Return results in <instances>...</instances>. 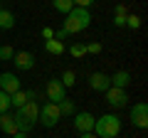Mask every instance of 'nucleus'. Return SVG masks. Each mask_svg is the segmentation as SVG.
Returning a JSON list of instances; mask_svg holds the SVG:
<instances>
[{"label": "nucleus", "instance_id": "dca6fc26", "mask_svg": "<svg viewBox=\"0 0 148 138\" xmlns=\"http://www.w3.org/2000/svg\"><path fill=\"white\" fill-rule=\"evenodd\" d=\"M45 49H47L49 54H62L64 52V42H59V40H45Z\"/></svg>", "mask_w": 148, "mask_h": 138}, {"label": "nucleus", "instance_id": "b1692460", "mask_svg": "<svg viewBox=\"0 0 148 138\" xmlns=\"http://www.w3.org/2000/svg\"><path fill=\"white\" fill-rule=\"evenodd\" d=\"M94 3H96V0H74V8H84V10H89Z\"/></svg>", "mask_w": 148, "mask_h": 138}, {"label": "nucleus", "instance_id": "7ed1b4c3", "mask_svg": "<svg viewBox=\"0 0 148 138\" xmlns=\"http://www.w3.org/2000/svg\"><path fill=\"white\" fill-rule=\"evenodd\" d=\"M37 118H40V104L37 101H27L22 109L15 111V123H17V131L27 133L30 128H35Z\"/></svg>", "mask_w": 148, "mask_h": 138}, {"label": "nucleus", "instance_id": "f257e3e1", "mask_svg": "<svg viewBox=\"0 0 148 138\" xmlns=\"http://www.w3.org/2000/svg\"><path fill=\"white\" fill-rule=\"evenodd\" d=\"M89 25H91V12L84 10V8H72V10L64 15V25H62V30L67 32L69 37H72V35H79V32H84Z\"/></svg>", "mask_w": 148, "mask_h": 138}, {"label": "nucleus", "instance_id": "0eeeda50", "mask_svg": "<svg viewBox=\"0 0 148 138\" xmlns=\"http://www.w3.org/2000/svg\"><path fill=\"white\" fill-rule=\"evenodd\" d=\"M94 113H89V111H79V113H74V128L79 133H89L91 128H94Z\"/></svg>", "mask_w": 148, "mask_h": 138}, {"label": "nucleus", "instance_id": "4be33fe9", "mask_svg": "<svg viewBox=\"0 0 148 138\" xmlns=\"http://www.w3.org/2000/svg\"><path fill=\"white\" fill-rule=\"evenodd\" d=\"M126 27H128V30H138V27H141V17L133 15V12L126 15Z\"/></svg>", "mask_w": 148, "mask_h": 138}, {"label": "nucleus", "instance_id": "ddd939ff", "mask_svg": "<svg viewBox=\"0 0 148 138\" xmlns=\"http://www.w3.org/2000/svg\"><path fill=\"white\" fill-rule=\"evenodd\" d=\"M111 86H116V89H126V86L133 84V77L131 72H126V69H121V72H114V77H109Z\"/></svg>", "mask_w": 148, "mask_h": 138}, {"label": "nucleus", "instance_id": "5701e85b", "mask_svg": "<svg viewBox=\"0 0 148 138\" xmlns=\"http://www.w3.org/2000/svg\"><path fill=\"white\" fill-rule=\"evenodd\" d=\"M10 111V96L5 94V91H0V113Z\"/></svg>", "mask_w": 148, "mask_h": 138}, {"label": "nucleus", "instance_id": "412c9836", "mask_svg": "<svg viewBox=\"0 0 148 138\" xmlns=\"http://www.w3.org/2000/svg\"><path fill=\"white\" fill-rule=\"evenodd\" d=\"M12 57H15V49H12L10 44H3V47H0V59H5V62H12Z\"/></svg>", "mask_w": 148, "mask_h": 138}, {"label": "nucleus", "instance_id": "f03ea898", "mask_svg": "<svg viewBox=\"0 0 148 138\" xmlns=\"http://www.w3.org/2000/svg\"><path fill=\"white\" fill-rule=\"evenodd\" d=\"M121 118L116 116V113H104V116H99L94 121V128H91V133H94L96 138H116L119 133H121Z\"/></svg>", "mask_w": 148, "mask_h": 138}, {"label": "nucleus", "instance_id": "4468645a", "mask_svg": "<svg viewBox=\"0 0 148 138\" xmlns=\"http://www.w3.org/2000/svg\"><path fill=\"white\" fill-rule=\"evenodd\" d=\"M0 131H3V133H8V136H15V133H17L15 113H10V111L0 113Z\"/></svg>", "mask_w": 148, "mask_h": 138}, {"label": "nucleus", "instance_id": "9b49d317", "mask_svg": "<svg viewBox=\"0 0 148 138\" xmlns=\"http://www.w3.org/2000/svg\"><path fill=\"white\" fill-rule=\"evenodd\" d=\"M89 86L94 91H106L111 86L109 74H104V72H91V74H89Z\"/></svg>", "mask_w": 148, "mask_h": 138}, {"label": "nucleus", "instance_id": "f8f14e48", "mask_svg": "<svg viewBox=\"0 0 148 138\" xmlns=\"http://www.w3.org/2000/svg\"><path fill=\"white\" fill-rule=\"evenodd\" d=\"M37 96H35V91H25V89H20V91H15V94H10V106H15V111L17 109H22L27 104V101H35Z\"/></svg>", "mask_w": 148, "mask_h": 138}, {"label": "nucleus", "instance_id": "39448f33", "mask_svg": "<svg viewBox=\"0 0 148 138\" xmlns=\"http://www.w3.org/2000/svg\"><path fill=\"white\" fill-rule=\"evenodd\" d=\"M104 94H106V104H109L111 109H123V106H128V94H126V89L109 86Z\"/></svg>", "mask_w": 148, "mask_h": 138}, {"label": "nucleus", "instance_id": "a878e982", "mask_svg": "<svg viewBox=\"0 0 148 138\" xmlns=\"http://www.w3.org/2000/svg\"><path fill=\"white\" fill-rule=\"evenodd\" d=\"M114 25L116 27H126V15H114Z\"/></svg>", "mask_w": 148, "mask_h": 138}, {"label": "nucleus", "instance_id": "1a4fd4ad", "mask_svg": "<svg viewBox=\"0 0 148 138\" xmlns=\"http://www.w3.org/2000/svg\"><path fill=\"white\" fill-rule=\"evenodd\" d=\"M47 99L52 101V104H59L62 99H67V89L62 86L59 79H49L47 81Z\"/></svg>", "mask_w": 148, "mask_h": 138}, {"label": "nucleus", "instance_id": "20e7f679", "mask_svg": "<svg viewBox=\"0 0 148 138\" xmlns=\"http://www.w3.org/2000/svg\"><path fill=\"white\" fill-rule=\"evenodd\" d=\"M59 118H62V113H59L57 104L47 101L45 106H40V118H37V123H42L45 128H54L59 123Z\"/></svg>", "mask_w": 148, "mask_h": 138}, {"label": "nucleus", "instance_id": "393cba45", "mask_svg": "<svg viewBox=\"0 0 148 138\" xmlns=\"http://www.w3.org/2000/svg\"><path fill=\"white\" fill-rule=\"evenodd\" d=\"M101 52V44L99 42H89L86 44V54H99Z\"/></svg>", "mask_w": 148, "mask_h": 138}, {"label": "nucleus", "instance_id": "bb28decb", "mask_svg": "<svg viewBox=\"0 0 148 138\" xmlns=\"http://www.w3.org/2000/svg\"><path fill=\"white\" fill-rule=\"evenodd\" d=\"M42 37L45 40H54V30H52V27H45V30H42Z\"/></svg>", "mask_w": 148, "mask_h": 138}, {"label": "nucleus", "instance_id": "6e6552de", "mask_svg": "<svg viewBox=\"0 0 148 138\" xmlns=\"http://www.w3.org/2000/svg\"><path fill=\"white\" fill-rule=\"evenodd\" d=\"M12 62H15V69H17V72H30V69L35 67V54L27 52V49H22V52H15Z\"/></svg>", "mask_w": 148, "mask_h": 138}, {"label": "nucleus", "instance_id": "f3484780", "mask_svg": "<svg viewBox=\"0 0 148 138\" xmlns=\"http://www.w3.org/2000/svg\"><path fill=\"white\" fill-rule=\"evenodd\" d=\"M52 8L57 12H62V15H67V12L74 8V0H52Z\"/></svg>", "mask_w": 148, "mask_h": 138}, {"label": "nucleus", "instance_id": "2eb2a0df", "mask_svg": "<svg viewBox=\"0 0 148 138\" xmlns=\"http://www.w3.org/2000/svg\"><path fill=\"white\" fill-rule=\"evenodd\" d=\"M12 27H15V15L0 8V30H12Z\"/></svg>", "mask_w": 148, "mask_h": 138}, {"label": "nucleus", "instance_id": "423d86ee", "mask_svg": "<svg viewBox=\"0 0 148 138\" xmlns=\"http://www.w3.org/2000/svg\"><path fill=\"white\" fill-rule=\"evenodd\" d=\"M131 123L136 128H148V104L138 101L131 106Z\"/></svg>", "mask_w": 148, "mask_h": 138}, {"label": "nucleus", "instance_id": "9d476101", "mask_svg": "<svg viewBox=\"0 0 148 138\" xmlns=\"http://www.w3.org/2000/svg\"><path fill=\"white\" fill-rule=\"evenodd\" d=\"M20 79H17L12 72H5V74H0V91H5L8 96L15 94V91H20Z\"/></svg>", "mask_w": 148, "mask_h": 138}, {"label": "nucleus", "instance_id": "cd10ccee", "mask_svg": "<svg viewBox=\"0 0 148 138\" xmlns=\"http://www.w3.org/2000/svg\"><path fill=\"white\" fill-rule=\"evenodd\" d=\"M116 15H128V12H126V8H123V5H116Z\"/></svg>", "mask_w": 148, "mask_h": 138}, {"label": "nucleus", "instance_id": "c756f323", "mask_svg": "<svg viewBox=\"0 0 148 138\" xmlns=\"http://www.w3.org/2000/svg\"><path fill=\"white\" fill-rule=\"evenodd\" d=\"M12 138H27V133H22V131H17L15 136H12Z\"/></svg>", "mask_w": 148, "mask_h": 138}, {"label": "nucleus", "instance_id": "c85d7f7f", "mask_svg": "<svg viewBox=\"0 0 148 138\" xmlns=\"http://www.w3.org/2000/svg\"><path fill=\"white\" fill-rule=\"evenodd\" d=\"M79 138H96V136H94V133L89 131V133H79Z\"/></svg>", "mask_w": 148, "mask_h": 138}, {"label": "nucleus", "instance_id": "aec40b11", "mask_svg": "<svg viewBox=\"0 0 148 138\" xmlns=\"http://www.w3.org/2000/svg\"><path fill=\"white\" fill-rule=\"evenodd\" d=\"M59 81H62L64 89H67V86H74V84H77V74H74L72 69H67V72L62 74V79H59Z\"/></svg>", "mask_w": 148, "mask_h": 138}, {"label": "nucleus", "instance_id": "a211bd4d", "mask_svg": "<svg viewBox=\"0 0 148 138\" xmlns=\"http://www.w3.org/2000/svg\"><path fill=\"white\" fill-rule=\"evenodd\" d=\"M69 54H72L74 59H82L86 54V44L84 42H72V44H69Z\"/></svg>", "mask_w": 148, "mask_h": 138}, {"label": "nucleus", "instance_id": "6ab92c4d", "mask_svg": "<svg viewBox=\"0 0 148 138\" xmlns=\"http://www.w3.org/2000/svg\"><path fill=\"white\" fill-rule=\"evenodd\" d=\"M57 109H59V113H62V118H64V116H74V113H77V111H74V104H72L69 99H62V101L57 104Z\"/></svg>", "mask_w": 148, "mask_h": 138}]
</instances>
